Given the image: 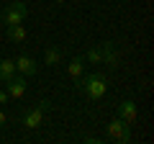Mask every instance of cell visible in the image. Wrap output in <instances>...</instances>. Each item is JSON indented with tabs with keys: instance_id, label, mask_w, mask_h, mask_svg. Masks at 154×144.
Listing matches in <instances>:
<instances>
[{
	"instance_id": "6da1fadb",
	"label": "cell",
	"mask_w": 154,
	"mask_h": 144,
	"mask_svg": "<svg viewBox=\"0 0 154 144\" xmlns=\"http://www.w3.org/2000/svg\"><path fill=\"white\" fill-rule=\"evenodd\" d=\"M77 88L82 90L90 100H100L105 93H108V77L103 72H90V75H82L77 80Z\"/></svg>"
},
{
	"instance_id": "7a4b0ae2",
	"label": "cell",
	"mask_w": 154,
	"mask_h": 144,
	"mask_svg": "<svg viewBox=\"0 0 154 144\" xmlns=\"http://www.w3.org/2000/svg\"><path fill=\"white\" fill-rule=\"evenodd\" d=\"M51 111V100H41L38 105H33V108H28L26 113L21 116V126L28 129V131H36V129H41V124H44V116Z\"/></svg>"
},
{
	"instance_id": "3957f363",
	"label": "cell",
	"mask_w": 154,
	"mask_h": 144,
	"mask_svg": "<svg viewBox=\"0 0 154 144\" xmlns=\"http://www.w3.org/2000/svg\"><path fill=\"white\" fill-rule=\"evenodd\" d=\"M28 16V5L23 3V0H13V3H8L3 11H0V21L5 23V26H13V23H23Z\"/></svg>"
},
{
	"instance_id": "277c9868",
	"label": "cell",
	"mask_w": 154,
	"mask_h": 144,
	"mask_svg": "<svg viewBox=\"0 0 154 144\" xmlns=\"http://www.w3.org/2000/svg\"><path fill=\"white\" fill-rule=\"evenodd\" d=\"M108 136L113 139V142H121V144H128V142H131V126H128L126 121H121V118L116 116L113 121L108 124Z\"/></svg>"
},
{
	"instance_id": "5b68a950",
	"label": "cell",
	"mask_w": 154,
	"mask_h": 144,
	"mask_svg": "<svg viewBox=\"0 0 154 144\" xmlns=\"http://www.w3.org/2000/svg\"><path fill=\"white\" fill-rule=\"evenodd\" d=\"M26 90H28V83H26V77H23V75H18V72L5 83V93H8V98L21 100L23 95H26Z\"/></svg>"
},
{
	"instance_id": "8992f818",
	"label": "cell",
	"mask_w": 154,
	"mask_h": 144,
	"mask_svg": "<svg viewBox=\"0 0 154 144\" xmlns=\"http://www.w3.org/2000/svg\"><path fill=\"white\" fill-rule=\"evenodd\" d=\"M118 118H121V121H126L128 126H134V124H136V118H139V105L134 103L131 98L121 100V103H118Z\"/></svg>"
},
{
	"instance_id": "52a82bcc",
	"label": "cell",
	"mask_w": 154,
	"mask_h": 144,
	"mask_svg": "<svg viewBox=\"0 0 154 144\" xmlns=\"http://www.w3.org/2000/svg\"><path fill=\"white\" fill-rule=\"evenodd\" d=\"M16 72L18 75H23V77H33L38 72V64H36V59L33 57H28V54H21V57H16Z\"/></svg>"
},
{
	"instance_id": "ba28073f",
	"label": "cell",
	"mask_w": 154,
	"mask_h": 144,
	"mask_svg": "<svg viewBox=\"0 0 154 144\" xmlns=\"http://www.w3.org/2000/svg\"><path fill=\"white\" fill-rule=\"evenodd\" d=\"M100 49H103V64H108V67H118L121 64V54L116 52V44L105 41V44H100Z\"/></svg>"
},
{
	"instance_id": "9c48e42d",
	"label": "cell",
	"mask_w": 154,
	"mask_h": 144,
	"mask_svg": "<svg viewBox=\"0 0 154 144\" xmlns=\"http://www.w3.org/2000/svg\"><path fill=\"white\" fill-rule=\"evenodd\" d=\"M5 36H8V41H13V44H23V41L28 39V31H26L23 23H13V26L5 28Z\"/></svg>"
},
{
	"instance_id": "30bf717a",
	"label": "cell",
	"mask_w": 154,
	"mask_h": 144,
	"mask_svg": "<svg viewBox=\"0 0 154 144\" xmlns=\"http://www.w3.org/2000/svg\"><path fill=\"white\" fill-rule=\"evenodd\" d=\"M67 75H69L75 83L85 75V59H82V57H72V59H69V64H67Z\"/></svg>"
},
{
	"instance_id": "8fae6325",
	"label": "cell",
	"mask_w": 154,
	"mask_h": 144,
	"mask_svg": "<svg viewBox=\"0 0 154 144\" xmlns=\"http://www.w3.org/2000/svg\"><path fill=\"white\" fill-rule=\"evenodd\" d=\"M13 75H16V62L13 59H0V83H8Z\"/></svg>"
},
{
	"instance_id": "7c38bea8",
	"label": "cell",
	"mask_w": 154,
	"mask_h": 144,
	"mask_svg": "<svg viewBox=\"0 0 154 144\" xmlns=\"http://www.w3.org/2000/svg\"><path fill=\"white\" fill-rule=\"evenodd\" d=\"M62 62V52L57 49V46H46V52H44V64L46 67H57Z\"/></svg>"
},
{
	"instance_id": "4fadbf2b",
	"label": "cell",
	"mask_w": 154,
	"mask_h": 144,
	"mask_svg": "<svg viewBox=\"0 0 154 144\" xmlns=\"http://www.w3.org/2000/svg\"><path fill=\"white\" fill-rule=\"evenodd\" d=\"M82 59L90 62V64H103V49H100V46H93V49H88V54H85Z\"/></svg>"
},
{
	"instance_id": "5bb4252c",
	"label": "cell",
	"mask_w": 154,
	"mask_h": 144,
	"mask_svg": "<svg viewBox=\"0 0 154 144\" xmlns=\"http://www.w3.org/2000/svg\"><path fill=\"white\" fill-rule=\"evenodd\" d=\"M8 100H11V98H8V93H5V90H0V105H5Z\"/></svg>"
},
{
	"instance_id": "9a60e30c",
	"label": "cell",
	"mask_w": 154,
	"mask_h": 144,
	"mask_svg": "<svg viewBox=\"0 0 154 144\" xmlns=\"http://www.w3.org/2000/svg\"><path fill=\"white\" fill-rule=\"evenodd\" d=\"M82 142H88V144H100V139H98V136H85Z\"/></svg>"
},
{
	"instance_id": "2e32d148",
	"label": "cell",
	"mask_w": 154,
	"mask_h": 144,
	"mask_svg": "<svg viewBox=\"0 0 154 144\" xmlns=\"http://www.w3.org/2000/svg\"><path fill=\"white\" fill-rule=\"evenodd\" d=\"M5 124H8V116L3 111H0V129H5Z\"/></svg>"
},
{
	"instance_id": "e0dca14e",
	"label": "cell",
	"mask_w": 154,
	"mask_h": 144,
	"mask_svg": "<svg viewBox=\"0 0 154 144\" xmlns=\"http://www.w3.org/2000/svg\"><path fill=\"white\" fill-rule=\"evenodd\" d=\"M0 11H3V8H0Z\"/></svg>"
}]
</instances>
